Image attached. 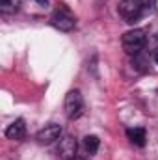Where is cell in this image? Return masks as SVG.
Segmentation results:
<instances>
[{
  "mask_svg": "<svg viewBox=\"0 0 158 160\" xmlns=\"http://www.w3.org/2000/svg\"><path fill=\"white\" fill-rule=\"evenodd\" d=\"M147 43V36L143 30L140 28H134V30H128L123 34L121 38V45H123V50L126 54H138Z\"/></svg>",
  "mask_w": 158,
  "mask_h": 160,
  "instance_id": "1",
  "label": "cell"
},
{
  "mask_svg": "<svg viewBox=\"0 0 158 160\" xmlns=\"http://www.w3.org/2000/svg\"><path fill=\"white\" fill-rule=\"evenodd\" d=\"M119 15L125 19V22L134 24L140 21L143 13V0H121L117 6Z\"/></svg>",
  "mask_w": 158,
  "mask_h": 160,
  "instance_id": "2",
  "label": "cell"
},
{
  "mask_svg": "<svg viewBox=\"0 0 158 160\" xmlns=\"http://www.w3.org/2000/svg\"><path fill=\"white\" fill-rule=\"evenodd\" d=\"M63 108H65V116L69 119H78L84 112V99H82V93L78 89H73L65 95V102H63Z\"/></svg>",
  "mask_w": 158,
  "mask_h": 160,
  "instance_id": "3",
  "label": "cell"
},
{
  "mask_svg": "<svg viewBox=\"0 0 158 160\" xmlns=\"http://www.w3.org/2000/svg\"><path fill=\"white\" fill-rule=\"evenodd\" d=\"M50 24H52L54 28H58L60 32H71V30L75 28L77 21H75V17H73L65 8H58V9L52 13V17H50Z\"/></svg>",
  "mask_w": 158,
  "mask_h": 160,
  "instance_id": "4",
  "label": "cell"
},
{
  "mask_svg": "<svg viewBox=\"0 0 158 160\" xmlns=\"http://www.w3.org/2000/svg\"><path fill=\"white\" fill-rule=\"evenodd\" d=\"M60 138H62V125H56V123L45 125L37 132V136H36L37 143H41V145H50V143H54Z\"/></svg>",
  "mask_w": 158,
  "mask_h": 160,
  "instance_id": "5",
  "label": "cell"
},
{
  "mask_svg": "<svg viewBox=\"0 0 158 160\" xmlns=\"http://www.w3.org/2000/svg\"><path fill=\"white\" fill-rule=\"evenodd\" d=\"M77 151H78V143L73 136H63L60 138V145H58V155L63 160H75L77 158Z\"/></svg>",
  "mask_w": 158,
  "mask_h": 160,
  "instance_id": "6",
  "label": "cell"
},
{
  "mask_svg": "<svg viewBox=\"0 0 158 160\" xmlns=\"http://www.w3.org/2000/svg\"><path fill=\"white\" fill-rule=\"evenodd\" d=\"M26 136V125L22 119H15L7 128H6V138L13 142H21Z\"/></svg>",
  "mask_w": 158,
  "mask_h": 160,
  "instance_id": "7",
  "label": "cell"
},
{
  "mask_svg": "<svg viewBox=\"0 0 158 160\" xmlns=\"http://www.w3.org/2000/svg\"><path fill=\"white\" fill-rule=\"evenodd\" d=\"M126 138H128L130 143H134L136 147H143L145 142H147V132H145V128H141V127H134V128H128V130H126Z\"/></svg>",
  "mask_w": 158,
  "mask_h": 160,
  "instance_id": "8",
  "label": "cell"
},
{
  "mask_svg": "<svg viewBox=\"0 0 158 160\" xmlns=\"http://www.w3.org/2000/svg\"><path fill=\"white\" fill-rule=\"evenodd\" d=\"M99 138L97 136H86L84 138V149H86V153L87 155H95L97 151H99Z\"/></svg>",
  "mask_w": 158,
  "mask_h": 160,
  "instance_id": "9",
  "label": "cell"
},
{
  "mask_svg": "<svg viewBox=\"0 0 158 160\" xmlns=\"http://www.w3.org/2000/svg\"><path fill=\"white\" fill-rule=\"evenodd\" d=\"M21 0H0V11L2 13H15L19 9Z\"/></svg>",
  "mask_w": 158,
  "mask_h": 160,
  "instance_id": "10",
  "label": "cell"
},
{
  "mask_svg": "<svg viewBox=\"0 0 158 160\" xmlns=\"http://www.w3.org/2000/svg\"><path fill=\"white\" fill-rule=\"evenodd\" d=\"M36 2H37L39 6H43V8H47V6H48V0H36Z\"/></svg>",
  "mask_w": 158,
  "mask_h": 160,
  "instance_id": "11",
  "label": "cell"
},
{
  "mask_svg": "<svg viewBox=\"0 0 158 160\" xmlns=\"http://www.w3.org/2000/svg\"><path fill=\"white\" fill-rule=\"evenodd\" d=\"M155 62H156V63H158V52H156V54H155Z\"/></svg>",
  "mask_w": 158,
  "mask_h": 160,
  "instance_id": "12",
  "label": "cell"
},
{
  "mask_svg": "<svg viewBox=\"0 0 158 160\" xmlns=\"http://www.w3.org/2000/svg\"><path fill=\"white\" fill-rule=\"evenodd\" d=\"M75 160H82V158H75Z\"/></svg>",
  "mask_w": 158,
  "mask_h": 160,
  "instance_id": "13",
  "label": "cell"
}]
</instances>
